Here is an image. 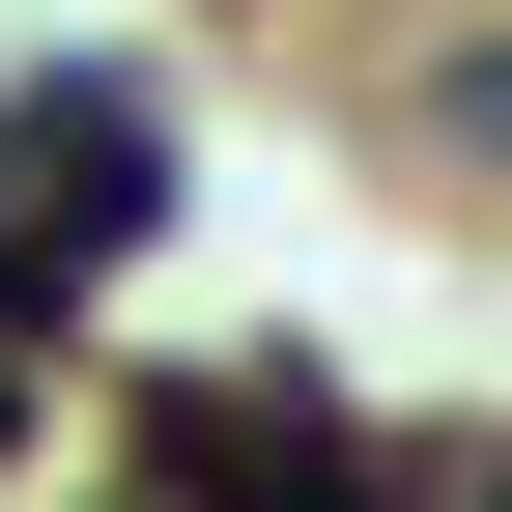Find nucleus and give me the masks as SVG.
Instances as JSON below:
<instances>
[{
  "mask_svg": "<svg viewBox=\"0 0 512 512\" xmlns=\"http://www.w3.org/2000/svg\"><path fill=\"white\" fill-rule=\"evenodd\" d=\"M114 512H143V484H114Z\"/></svg>",
  "mask_w": 512,
  "mask_h": 512,
  "instance_id": "nucleus-5",
  "label": "nucleus"
},
{
  "mask_svg": "<svg viewBox=\"0 0 512 512\" xmlns=\"http://www.w3.org/2000/svg\"><path fill=\"white\" fill-rule=\"evenodd\" d=\"M456 512H512V456H484V484H456Z\"/></svg>",
  "mask_w": 512,
  "mask_h": 512,
  "instance_id": "nucleus-3",
  "label": "nucleus"
},
{
  "mask_svg": "<svg viewBox=\"0 0 512 512\" xmlns=\"http://www.w3.org/2000/svg\"><path fill=\"white\" fill-rule=\"evenodd\" d=\"M143 228H171V86H143V57L0 86V342H57V313H86Z\"/></svg>",
  "mask_w": 512,
  "mask_h": 512,
  "instance_id": "nucleus-1",
  "label": "nucleus"
},
{
  "mask_svg": "<svg viewBox=\"0 0 512 512\" xmlns=\"http://www.w3.org/2000/svg\"><path fill=\"white\" fill-rule=\"evenodd\" d=\"M427 114H456V143H512V29H484V57H456V86H427Z\"/></svg>",
  "mask_w": 512,
  "mask_h": 512,
  "instance_id": "nucleus-2",
  "label": "nucleus"
},
{
  "mask_svg": "<svg viewBox=\"0 0 512 512\" xmlns=\"http://www.w3.org/2000/svg\"><path fill=\"white\" fill-rule=\"evenodd\" d=\"M0 427H29V370H0Z\"/></svg>",
  "mask_w": 512,
  "mask_h": 512,
  "instance_id": "nucleus-4",
  "label": "nucleus"
}]
</instances>
